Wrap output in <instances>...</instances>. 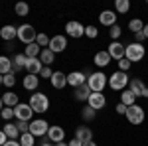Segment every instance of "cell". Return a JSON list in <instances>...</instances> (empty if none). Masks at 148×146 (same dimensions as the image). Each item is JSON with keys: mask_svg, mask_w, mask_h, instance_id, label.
<instances>
[{"mask_svg": "<svg viewBox=\"0 0 148 146\" xmlns=\"http://www.w3.org/2000/svg\"><path fill=\"white\" fill-rule=\"evenodd\" d=\"M128 89L132 91V95H134V97H146V99H148V87L140 81V79H130Z\"/></svg>", "mask_w": 148, "mask_h": 146, "instance_id": "obj_11", "label": "cell"}, {"mask_svg": "<svg viewBox=\"0 0 148 146\" xmlns=\"http://www.w3.org/2000/svg\"><path fill=\"white\" fill-rule=\"evenodd\" d=\"M142 34H144V38L148 40V24H144V30H142Z\"/></svg>", "mask_w": 148, "mask_h": 146, "instance_id": "obj_49", "label": "cell"}, {"mask_svg": "<svg viewBox=\"0 0 148 146\" xmlns=\"http://www.w3.org/2000/svg\"><path fill=\"white\" fill-rule=\"evenodd\" d=\"M2 103H4V107H16V105H20V99H18V95L14 93V91H6L4 95H2Z\"/></svg>", "mask_w": 148, "mask_h": 146, "instance_id": "obj_24", "label": "cell"}, {"mask_svg": "<svg viewBox=\"0 0 148 146\" xmlns=\"http://www.w3.org/2000/svg\"><path fill=\"white\" fill-rule=\"evenodd\" d=\"M22 85L26 91H36L38 87H40V75H26V77L22 79Z\"/></svg>", "mask_w": 148, "mask_h": 146, "instance_id": "obj_21", "label": "cell"}, {"mask_svg": "<svg viewBox=\"0 0 148 146\" xmlns=\"http://www.w3.org/2000/svg\"><path fill=\"white\" fill-rule=\"evenodd\" d=\"M121 103L125 107H132V105H136V97L132 95L130 89H125V91H121Z\"/></svg>", "mask_w": 148, "mask_h": 146, "instance_id": "obj_25", "label": "cell"}, {"mask_svg": "<svg viewBox=\"0 0 148 146\" xmlns=\"http://www.w3.org/2000/svg\"><path fill=\"white\" fill-rule=\"evenodd\" d=\"M2 85H6V87H14V85H16V75H14V73L4 75V77H2Z\"/></svg>", "mask_w": 148, "mask_h": 146, "instance_id": "obj_39", "label": "cell"}, {"mask_svg": "<svg viewBox=\"0 0 148 146\" xmlns=\"http://www.w3.org/2000/svg\"><path fill=\"white\" fill-rule=\"evenodd\" d=\"M53 53H61L65 47H67V38L65 36H53V38H49V45H47Z\"/></svg>", "mask_w": 148, "mask_h": 146, "instance_id": "obj_10", "label": "cell"}, {"mask_svg": "<svg viewBox=\"0 0 148 146\" xmlns=\"http://www.w3.org/2000/svg\"><path fill=\"white\" fill-rule=\"evenodd\" d=\"M87 105L91 109H95V111H101V109H105V105H107V97L103 93H91L89 99H87Z\"/></svg>", "mask_w": 148, "mask_h": 146, "instance_id": "obj_12", "label": "cell"}, {"mask_svg": "<svg viewBox=\"0 0 148 146\" xmlns=\"http://www.w3.org/2000/svg\"><path fill=\"white\" fill-rule=\"evenodd\" d=\"M51 75H53L51 67H44V69H42V73H40V77H44V79H51Z\"/></svg>", "mask_w": 148, "mask_h": 146, "instance_id": "obj_43", "label": "cell"}, {"mask_svg": "<svg viewBox=\"0 0 148 146\" xmlns=\"http://www.w3.org/2000/svg\"><path fill=\"white\" fill-rule=\"evenodd\" d=\"M14 12H16V16L24 18V16H28V12H30V6H28L26 2H18V4L14 6Z\"/></svg>", "mask_w": 148, "mask_h": 146, "instance_id": "obj_32", "label": "cell"}, {"mask_svg": "<svg viewBox=\"0 0 148 146\" xmlns=\"http://www.w3.org/2000/svg\"><path fill=\"white\" fill-rule=\"evenodd\" d=\"M95 112H97V111H95V109H91V107L87 105V107L81 111V117H83L85 121H93V119H95Z\"/></svg>", "mask_w": 148, "mask_h": 146, "instance_id": "obj_38", "label": "cell"}, {"mask_svg": "<svg viewBox=\"0 0 148 146\" xmlns=\"http://www.w3.org/2000/svg\"><path fill=\"white\" fill-rule=\"evenodd\" d=\"M83 146H97V144H95V142H93V140H91V142H85V144H83Z\"/></svg>", "mask_w": 148, "mask_h": 146, "instance_id": "obj_50", "label": "cell"}, {"mask_svg": "<svg viewBox=\"0 0 148 146\" xmlns=\"http://www.w3.org/2000/svg\"><path fill=\"white\" fill-rule=\"evenodd\" d=\"M2 109H4V103H2V97H0V112H2Z\"/></svg>", "mask_w": 148, "mask_h": 146, "instance_id": "obj_52", "label": "cell"}, {"mask_svg": "<svg viewBox=\"0 0 148 146\" xmlns=\"http://www.w3.org/2000/svg\"><path fill=\"white\" fill-rule=\"evenodd\" d=\"M34 142H36V136L30 134V132H24V134L20 136V144L22 146H34Z\"/></svg>", "mask_w": 148, "mask_h": 146, "instance_id": "obj_34", "label": "cell"}, {"mask_svg": "<svg viewBox=\"0 0 148 146\" xmlns=\"http://www.w3.org/2000/svg\"><path fill=\"white\" fill-rule=\"evenodd\" d=\"M128 10H130V2L128 0H114V12L126 14Z\"/></svg>", "mask_w": 148, "mask_h": 146, "instance_id": "obj_30", "label": "cell"}, {"mask_svg": "<svg viewBox=\"0 0 148 146\" xmlns=\"http://www.w3.org/2000/svg\"><path fill=\"white\" fill-rule=\"evenodd\" d=\"M146 56V47L142 44H136V42H132V44L126 45V51H125V57L130 61V63H134V61H140V59H144Z\"/></svg>", "mask_w": 148, "mask_h": 146, "instance_id": "obj_2", "label": "cell"}, {"mask_svg": "<svg viewBox=\"0 0 148 146\" xmlns=\"http://www.w3.org/2000/svg\"><path fill=\"white\" fill-rule=\"evenodd\" d=\"M134 40H136V44H142V42H144L146 38H144V34L140 32V34H134Z\"/></svg>", "mask_w": 148, "mask_h": 146, "instance_id": "obj_46", "label": "cell"}, {"mask_svg": "<svg viewBox=\"0 0 148 146\" xmlns=\"http://www.w3.org/2000/svg\"><path fill=\"white\" fill-rule=\"evenodd\" d=\"M26 71L30 73V75H40L42 73V69H44V63L40 61V57H28V61H26Z\"/></svg>", "mask_w": 148, "mask_h": 146, "instance_id": "obj_15", "label": "cell"}, {"mask_svg": "<svg viewBox=\"0 0 148 146\" xmlns=\"http://www.w3.org/2000/svg\"><path fill=\"white\" fill-rule=\"evenodd\" d=\"M69 146H83V142H81V140H77V138L73 136V140L69 142Z\"/></svg>", "mask_w": 148, "mask_h": 146, "instance_id": "obj_47", "label": "cell"}, {"mask_svg": "<svg viewBox=\"0 0 148 146\" xmlns=\"http://www.w3.org/2000/svg\"><path fill=\"white\" fill-rule=\"evenodd\" d=\"M65 34L69 36V38H83L85 36V26L81 22H75V20H69L67 24H65Z\"/></svg>", "mask_w": 148, "mask_h": 146, "instance_id": "obj_9", "label": "cell"}, {"mask_svg": "<svg viewBox=\"0 0 148 146\" xmlns=\"http://www.w3.org/2000/svg\"><path fill=\"white\" fill-rule=\"evenodd\" d=\"M36 38H38V32H36V28L32 24H22V26H18V40L22 42V44H34Z\"/></svg>", "mask_w": 148, "mask_h": 146, "instance_id": "obj_5", "label": "cell"}, {"mask_svg": "<svg viewBox=\"0 0 148 146\" xmlns=\"http://www.w3.org/2000/svg\"><path fill=\"white\" fill-rule=\"evenodd\" d=\"M26 61H28V57L24 56V53H16V56H14V59H12V63L16 65V69L26 67Z\"/></svg>", "mask_w": 148, "mask_h": 146, "instance_id": "obj_33", "label": "cell"}, {"mask_svg": "<svg viewBox=\"0 0 148 146\" xmlns=\"http://www.w3.org/2000/svg\"><path fill=\"white\" fill-rule=\"evenodd\" d=\"M93 91L89 89V85H87V83H85V85H81V87H77V89H75V93H73V95H75V99H77V101H87V99H89V95H91Z\"/></svg>", "mask_w": 148, "mask_h": 146, "instance_id": "obj_27", "label": "cell"}, {"mask_svg": "<svg viewBox=\"0 0 148 146\" xmlns=\"http://www.w3.org/2000/svg\"><path fill=\"white\" fill-rule=\"evenodd\" d=\"M85 36H87L89 40H95V38L99 36V30H97V26H93V24L85 26Z\"/></svg>", "mask_w": 148, "mask_h": 146, "instance_id": "obj_36", "label": "cell"}, {"mask_svg": "<svg viewBox=\"0 0 148 146\" xmlns=\"http://www.w3.org/2000/svg\"><path fill=\"white\" fill-rule=\"evenodd\" d=\"M30 107H32L34 112H47V109H49V99H47V95H44V93H34V95H30Z\"/></svg>", "mask_w": 148, "mask_h": 146, "instance_id": "obj_4", "label": "cell"}, {"mask_svg": "<svg viewBox=\"0 0 148 146\" xmlns=\"http://www.w3.org/2000/svg\"><path fill=\"white\" fill-rule=\"evenodd\" d=\"M0 117H2L4 121H10L12 117H14V109H12V107H4L2 112H0Z\"/></svg>", "mask_w": 148, "mask_h": 146, "instance_id": "obj_40", "label": "cell"}, {"mask_svg": "<svg viewBox=\"0 0 148 146\" xmlns=\"http://www.w3.org/2000/svg\"><path fill=\"white\" fill-rule=\"evenodd\" d=\"M109 56H111V59H123L125 57V51H126V45L125 44H121V42H111L109 44Z\"/></svg>", "mask_w": 148, "mask_h": 146, "instance_id": "obj_13", "label": "cell"}, {"mask_svg": "<svg viewBox=\"0 0 148 146\" xmlns=\"http://www.w3.org/2000/svg\"><path fill=\"white\" fill-rule=\"evenodd\" d=\"M47 138H49L53 144H57V142H63V138H65V130H63L61 126L53 124V126H49V130H47Z\"/></svg>", "mask_w": 148, "mask_h": 146, "instance_id": "obj_17", "label": "cell"}, {"mask_svg": "<svg viewBox=\"0 0 148 146\" xmlns=\"http://www.w3.org/2000/svg\"><path fill=\"white\" fill-rule=\"evenodd\" d=\"M85 83H87V77H85L83 71H71L67 75V85H71L73 89H77V87L85 85Z\"/></svg>", "mask_w": 148, "mask_h": 146, "instance_id": "obj_14", "label": "cell"}, {"mask_svg": "<svg viewBox=\"0 0 148 146\" xmlns=\"http://www.w3.org/2000/svg\"><path fill=\"white\" fill-rule=\"evenodd\" d=\"M130 65H132V63H130V61H128V59H126V57H123V59H119V71H128V69H130Z\"/></svg>", "mask_w": 148, "mask_h": 146, "instance_id": "obj_41", "label": "cell"}, {"mask_svg": "<svg viewBox=\"0 0 148 146\" xmlns=\"http://www.w3.org/2000/svg\"><path fill=\"white\" fill-rule=\"evenodd\" d=\"M36 44L40 45L42 49H46L47 45H49V36H47V34H38V38H36Z\"/></svg>", "mask_w": 148, "mask_h": 146, "instance_id": "obj_35", "label": "cell"}, {"mask_svg": "<svg viewBox=\"0 0 148 146\" xmlns=\"http://www.w3.org/2000/svg\"><path fill=\"white\" fill-rule=\"evenodd\" d=\"M47 130H49V123H47L46 119H34V121L30 123V128H28V132L34 134L36 138H38V136H46Z\"/></svg>", "mask_w": 148, "mask_h": 146, "instance_id": "obj_6", "label": "cell"}, {"mask_svg": "<svg viewBox=\"0 0 148 146\" xmlns=\"http://www.w3.org/2000/svg\"><path fill=\"white\" fill-rule=\"evenodd\" d=\"M0 38H2V40H6V42H12L14 38H18V28H16V26H12V24L2 26V28H0Z\"/></svg>", "mask_w": 148, "mask_h": 146, "instance_id": "obj_19", "label": "cell"}, {"mask_svg": "<svg viewBox=\"0 0 148 146\" xmlns=\"http://www.w3.org/2000/svg\"><path fill=\"white\" fill-rule=\"evenodd\" d=\"M121 34H123V30H121V26H119V24H114L113 28H111V32H109V36H111V40H113V42H119Z\"/></svg>", "mask_w": 148, "mask_h": 146, "instance_id": "obj_37", "label": "cell"}, {"mask_svg": "<svg viewBox=\"0 0 148 146\" xmlns=\"http://www.w3.org/2000/svg\"><path fill=\"white\" fill-rule=\"evenodd\" d=\"M87 85L93 93H103V89L109 85V77L103 73V71H95L87 75Z\"/></svg>", "mask_w": 148, "mask_h": 146, "instance_id": "obj_1", "label": "cell"}, {"mask_svg": "<svg viewBox=\"0 0 148 146\" xmlns=\"http://www.w3.org/2000/svg\"><path fill=\"white\" fill-rule=\"evenodd\" d=\"M75 138L81 140L83 144H85V142H91L93 140V130L89 126H77V128H75Z\"/></svg>", "mask_w": 148, "mask_h": 146, "instance_id": "obj_20", "label": "cell"}, {"mask_svg": "<svg viewBox=\"0 0 148 146\" xmlns=\"http://www.w3.org/2000/svg\"><path fill=\"white\" fill-rule=\"evenodd\" d=\"M126 109H128V107H125L123 103H119V105L114 107V111H116V114H126Z\"/></svg>", "mask_w": 148, "mask_h": 146, "instance_id": "obj_44", "label": "cell"}, {"mask_svg": "<svg viewBox=\"0 0 148 146\" xmlns=\"http://www.w3.org/2000/svg\"><path fill=\"white\" fill-rule=\"evenodd\" d=\"M8 73H14L12 71V59L6 56H0V75H8Z\"/></svg>", "mask_w": 148, "mask_h": 146, "instance_id": "obj_28", "label": "cell"}, {"mask_svg": "<svg viewBox=\"0 0 148 146\" xmlns=\"http://www.w3.org/2000/svg\"><path fill=\"white\" fill-rule=\"evenodd\" d=\"M2 130H4V134L8 136V140H16V138L20 136V130H18L16 123H6V126H4Z\"/></svg>", "mask_w": 148, "mask_h": 146, "instance_id": "obj_26", "label": "cell"}, {"mask_svg": "<svg viewBox=\"0 0 148 146\" xmlns=\"http://www.w3.org/2000/svg\"><path fill=\"white\" fill-rule=\"evenodd\" d=\"M2 77H4V75H0V85H2Z\"/></svg>", "mask_w": 148, "mask_h": 146, "instance_id": "obj_54", "label": "cell"}, {"mask_svg": "<svg viewBox=\"0 0 148 146\" xmlns=\"http://www.w3.org/2000/svg\"><path fill=\"white\" fill-rule=\"evenodd\" d=\"M14 117L18 121H24V123H32V117H34V111L30 107V103H20L14 107Z\"/></svg>", "mask_w": 148, "mask_h": 146, "instance_id": "obj_8", "label": "cell"}, {"mask_svg": "<svg viewBox=\"0 0 148 146\" xmlns=\"http://www.w3.org/2000/svg\"><path fill=\"white\" fill-rule=\"evenodd\" d=\"M40 61L44 63V67H49L51 63H56V53H53L49 47H46V49L40 51Z\"/></svg>", "mask_w": 148, "mask_h": 146, "instance_id": "obj_23", "label": "cell"}, {"mask_svg": "<svg viewBox=\"0 0 148 146\" xmlns=\"http://www.w3.org/2000/svg\"><path fill=\"white\" fill-rule=\"evenodd\" d=\"M128 83H130V79H128V75L125 71H114L109 77V87L113 91H125L128 87Z\"/></svg>", "mask_w": 148, "mask_h": 146, "instance_id": "obj_3", "label": "cell"}, {"mask_svg": "<svg viewBox=\"0 0 148 146\" xmlns=\"http://www.w3.org/2000/svg\"><path fill=\"white\" fill-rule=\"evenodd\" d=\"M99 22H101V26L113 28L114 24H116V12L114 10H103L101 14H99Z\"/></svg>", "mask_w": 148, "mask_h": 146, "instance_id": "obj_18", "label": "cell"}, {"mask_svg": "<svg viewBox=\"0 0 148 146\" xmlns=\"http://www.w3.org/2000/svg\"><path fill=\"white\" fill-rule=\"evenodd\" d=\"M128 30H130L132 34H140V32L144 30V22H142V20H138V18H134V20H130V22H128Z\"/></svg>", "mask_w": 148, "mask_h": 146, "instance_id": "obj_31", "label": "cell"}, {"mask_svg": "<svg viewBox=\"0 0 148 146\" xmlns=\"http://www.w3.org/2000/svg\"><path fill=\"white\" fill-rule=\"evenodd\" d=\"M6 142H8V136L4 134V130H0V146H4Z\"/></svg>", "mask_w": 148, "mask_h": 146, "instance_id": "obj_45", "label": "cell"}, {"mask_svg": "<svg viewBox=\"0 0 148 146\" xmlns=\"http://www.w3.org/2000/svg\"><path fill=\"white\" fill-rule=\"evenodd\" d=\"M16 126H18L20 134H24V132H28V128H30V123H24V121H18V123H16Z\"/></svg>", "mask_w": 148, "mask_h": 146, "instance_id": "obj_42", "label": "cell"}, {"mask_svg": "<svg viewBox=\"0 0 148 146\" xmlns=\"http://www.w3.org/2000/svg\"><path fill=\"white\" fill-rule=\"evenodd\" d=\"M56 146H69V144H67V142H57Z\"/></svg>", "mask_w": 148, "mask_h": 146, "instance_id": "obj_51", "label": "cell"}, {"mask_svg": "<svg viewBox=\"0 0 148 146\" xmlns=\"http://www.w3.org/2000/svg\"><path fill=\"white\" fill-rule=\"evenodd\" d=\"M42 146H56V144H49V142H44Z\"/></svg>", "mask_w": 148, "mask_h": 146, "instance_id": "obj_53", "label": "cell"}, {"mask_svg": "<svg viewBox=\"0 0 148 146\" xmlns=\"http://www.w3.org/2000/svg\"><path fill=\"white\" fill-rule=\"evenodd\" d=\"M125 117L130 124H142L144 123V109H142L140 105H132V107L126 109Z\"/></svg>", "mask_w": 148, "mask_h": 146, "instance_id": "obj_7", "label": "cell"}, {"mask_svg": "<svg viewBox=\"0 0 148 146\" xmlns=\"http://www.w3.org/2000/svg\"><path fill=\"white\" fill-rule=\"evenodd\" d=\"M40 51H42V47L36 44H28L26 47H24V56L26 57H40Z\"/></svg>", "mask_w": 148, "mask_h": 146, "instance_id": "obj_29", "label": "cell"}, {"mask_svg": "<svg viewBox=\"0 0 148 146\" xmlns=\"http://www.w3.org/2000/svg\"><path fill=\"white\" fill-rule=\"evenodd\" d=\"M93 63L97 65V67H107L109 63H111V56H109V51L105 49V51H97L95 57H93Z\"/></svg>", "mask_w": 148, "mask_h": 146, "instance_id": "obj_22", "label": "cell"}, {"mask_svg": "<svg viewBox=\"0 0 148 146\" xmlns=\"http://www.w3.org/2000/svg\"><path fill=\"white\" fill-rule=\"evenodd\" d=\"M4 146H22V144H20L18 140H8V142H6Z\"/></svg>", "mask_w": 148, "mask_h": 146, "instance_id": "obj_48", "label": "cell"}, {"mask_svg": "<svg viewBox=\"0 0 148 146\" xmlns=\"http://www.w3.org/2000/svg\"><path fill=\"white\" fill-rule=\"evenodd\" d=\"M49 83H51L53 89H65V87H67V75H65L63 71H53Z\"/></svg>", "mask_w": 148, "mask_h": 146, "instance_id": "obj_16", "label": "cell"}]
</instances>
